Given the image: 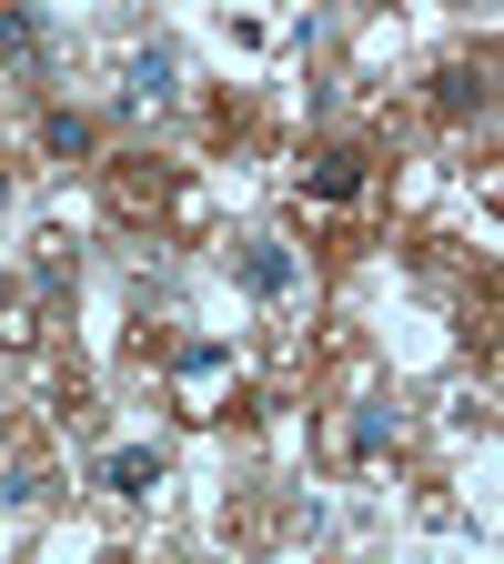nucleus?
Wrapping results in <instances>:
<instances>
[{
    "instance_id": "obj_2",
    "label": "nucleus",
    "mask_w": 504,
    "mask_h": 564,
    "mask_svg": "<svg viewBox=\"0 0 504 564\" xmlns=\"http://www.w3.org/2000/svg\"><path fill=\"white\" fill-rule=\"evenodd\" d=\"M444 111H484V70H444Z\"/></svg>"
},
{
    "instance_id": "obj_3",
    "label": "nucleus",
    "mask_w": 504,
    "mask_h": 564,
    "mask_svg": "<svg viewBox=\"0 0 504 564\" xmlns=\"http://www.w3.org/2000/svg\"><path fill=\"white\" fill-rule=\"evenodd\" d=\"M111 494H152V454H111Z\"/></svg>"
},
{
    "instance_id": "obj_4",
    "label": "nucleus",
    "mask_w": 504,
    "mask_h": 564,
    "mask_svg": "<svg viewBox=\"0 0 504 564\" xmlns=\"http://www.w3.org/2000/svg\"><path fill=\"white\" fill-rule=\"evenodd\" d=\"M353 182H364V162H353V152H333V162H323V172H313V192H333V202H343V192H353Z\"/></svg>"
},
{
    "instance_id": "obj_1",
    "label": "nucleus",
    "mask_w": 504,
    "mask_h": 564,
    "mask_svg": "<svg viewBox=\"0 0 504 564\" xmlns=\"http://www.w3.org/2000/svg\"><path fill=\"white\" fill-rule=\"evenodd\" d=\"M162 91H172V61L141 51V61H131V101H162Z\"/></svg>"
}]
</instances>
